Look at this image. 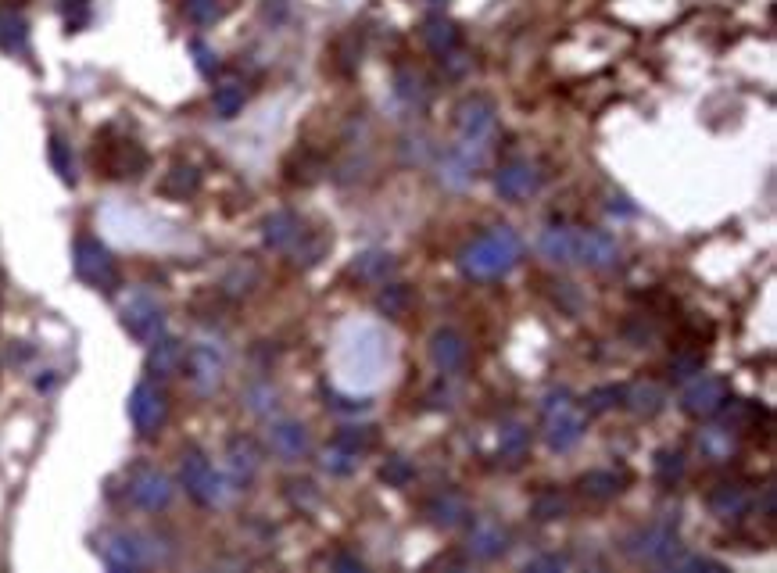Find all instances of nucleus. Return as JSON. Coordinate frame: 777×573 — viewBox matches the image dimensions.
Here are the masks:
<instances>
[{
    "label": "nucleus",
    "instance_id": "obj_24",
    "mask_svg": "<svg viewBox=\"0 0 777 573\" xmlns=\"http://www.w3.org/2000/svg\"><path fill=\"white\" fill-rule=\"evenodd\" d=\"M101 165L108 176H140L147 169V154L133 140H119L111 147V158H104Z\"/></svg>",
    "mask_w": 777,
    "mask_h": 573
},
{
    "label": "nucleus",
    "instance_id": "obj_3",
    "mask_svg": "<svg viewBox=\"0 0 777 573\" xmlns=\"http://www.w3.org/2000/svg\"><path fill=\"white\" fill-rule=\"evenodd\" d=\"M541 412H545V445L552 452H570V448L581 445L584 430H588V416H584L581 402L573 398V391H566V387L548 391Z\"/></svg>",
    "mask_w": 777,
    "mask_h": 573
},
{
    "label": "nucleus",
    "instance_id": "obj_47",
    "mask_svg": "<svg viewBox=\"0 0 777 573\" xmlns=\"http://www.w3.org/2000/svg\"><path fill=\"white\" fill-rule=\"evenodd\" d=\"M702 373V355H677L674 359V380H688Z\"/></svg>",
    "mask_w": 777,
    "mask_h": 573
},
{
    "label": "nucleus",
    "instance_id": "obj_13",
    "mask_svg": "<svg viewBox=\"0 0 777 573\" xmlns=\"http://www.w3.org/2000/svg\"><path fill=\"white\" fill-rule=\"evenodd\" d=\"M620 262V240L606 230H577L573 244V266L588 269H613Z\"/></svg>",
    "mask_w": 777,
    "mask_h": 573
},
{
    "label": "nucleus",
    "instance_id": "obj_39",
    "mask_svg": "<svg viewBox=\"0 0 777 573\" xmlns=\"http://www.w3.org/2000/svg\"><path fill=\"white\" fill-rule=\"evenodd\" d=\"M584 405H588V412H609L616 409V405H624V387H616V384H606V387H595V391L584 398Z\"/></svg>",
    "mask_w": 777,
    "mask_h": 573
},
{
    "label": "nucleus",
    "instance_id": "obj_44",
    "mask_svg": "<svg viewBox=\"0 0 777 573\" xmlns=\"http://www.w3.org/2000/svg\"><path fill=\"white\" fill-rule=\"evenodd\" d=\"M326 405L333 412H348V416H359V412H369V398H344L337 391H326Z\"/></svg>",
    "mask_w": 777,
    "mask_h": 573
},
{
    "label": "nucleus",
    "instance_id": "obj_14",
    "mask_svg": "<svg viewBox=\"0 0 777 573\" xmlns=\"http://www.w3.org/2000/svg\"><path fill=\"white\" fill-rule=\"evenodd\" d=\"M258 470H262V452H258V445L251 441V437H233L230 445H226V484H233V488H251L258 477Z\"/></svg>",
    "mask_w": 777,
    "mask_h": 573
},
{
    "label": "nucleus",
    "instance_id": "obj_27",
    "mask_svg": "<svg viewBox=\"0 0 777 573\" xmlns=\"http://www.w3.org/2000/svg\"><path fill=\"white\" fill-rule=\"evenodd\" d=\"M749 509V491L738 488V484H720L713 495H709V513L717 520H738Z\"/></svg>",
    "mask_w": 777,
    "mask_h": 573
},
{
    "label": "nucleus",
    "instance_id": "obj_2",
    "mask_svg": "<svg viewBox=\"0 0 777 573\" xmlns=\"http://www.w3.org/2000/svg\"><path fill=\"white\" fill-rule=\"evenodd\" d=\"M455 129H459V140H455L452 151L477 172L498 137L495 104L487 101V97H466L459 104V112H455Z\"/></svg>",
    "mask_w": 777,
    "mask_h": 573
},
{
    "label": "nucleus",
    "instance_id": "obj_30",
    "mask_svg": "<svg viewBox=\"0 0 777 573\" xmlns=\"http://www.w3.org/2000/svg\"><path fill=\"white\" fill-rule=\"evenodd\" d=\"M359 462H362V455L355 452V448L341 445V441H330L323 452V470L330 473V477H351V473L359 470Z\"/></svg>",
    "mask_w": 777,
    "mask_h": 573
},
{
    "label": "nucleus",
    "instance_id": "obj_21",
    "mask_svg": "<svg viewBox=\"0 0 777 573\" xmlns=\"http://www.w3.org/2000/svg\"><path fill=\"white\" fill-rule=\"evenodd\" d=\"M427 516L441 531H455V527H462V523L470 520V502L459 491H437L427 502Z\"/></svg>",
    "mask_w": 777,
    "mask_h": 573
},
{
    "label": "nucleus",
    "instance_id": "obj_8",
    "mask_svg": "<svg viewBox=\"0 0 777 573\" xmlns=\"http://www.w3.org/2000/svg\"><path fill=\"white\" fill-rule=\"evenodd\" d=\"M72 266H76V276L83 283H90L94 291H115L119 283V266L111 251L104 248L97 237H79L76 248H72Z\"/></svg>",
    "mask_w": 777,
    "mask_h": 573
},
{
    "label": "nucleus",
    "instance_id": "obj_17",
    "mask_svg": "<svg viewBox=\"0 0 777 573\" xmlns=\"http://www.w3.org/2000/svg\"><path fill=\"white\" fill-rule=\"evenodd\" d=\"M305 223H301L294 212H273V215H265V223H262V240H265V248H273V251H294L301 244V237H305Z\"/></svg>",
    "mask_w": 777,
    "mask_h": 573
},
{
    "label": "nucleus",
    "instance_id": "obj_33",
    "mask_svg": "<svg viewBox=\"0 0 777 573\" xmlns=\"http://www.w3.org/2000/svg\"><path fill=\"white\" fill-rule=\"evenodd\" d=\"M197 187H201V172H197L194 165H172V172L162 183V190L169 197H190V194H197Z\"/></svg>",
    "mask_w": 777,
    "mask_h": 573
},
{
    "label": "nucleus",
    "instance_id": "obj_28",
    "mask_svg": "<svg viewBox=\"0 0 777 573\" xmlns=\"http://www.w3.org/2000/svg\"><path fill=\"white\" fill-rule=\"evenodd\" d=\"M581 491L595 502H606V498H616L624 491V477L616 470H591L581 477Z\"/></svg>",
    "mask_w": 777,
    "mask_h": 573
},
{
    "label": "nucleus",
    "instance_id": "obj_15",
    "mask_svg": "<svg viewBox=\"0 0 777 573\" xmlns=\"http://www.w3.org/2000/svg\"><path fill=\"white\" fill-rule=\"evenodd\" d=\"M495 190L505 201H527L530 194L541 190V172L530 162H509L495 172Z\"/></svg>",
    "mask_w": 777,
    "mask_h": 573
},
{
    "label": "nucleus",
    "instance_id": "obj_49",
    "mask_svg": "<svg viewBox=\"0 0 777 573\" xmlns=\"http://www.w3.org/2000/svg\"><path fill=\"white\" fill-rule=\"evenodd\" d=\"M269 398H273V391H269V387H255V391H248V409L251 412H269V409H273V402H269Z\"/></svg>",
    "mask_w": 777,
    "mask_h": 573
},
{
    "label": "nucleus",
    "instance_id": "obj_22",
    "mask_svg": "<svg viewBox=\"0 0 777 573\" xmlns=\"http://www.w3.org/2000/svg\"><path fill=\"white\" fill-rule=\"evenodd\" d=\"M29 47V22L26 15L8 4V8H0V51L8 54H26Z\"/></svg>",
    "mask_w": 777,
    "mask_h": 573
},
{
    "label": "nucleus",
    "instance_id": "obj_23",
    "mask_svg": "<svg viewBox=\"0 0 777 573\" xmlns=\"http://www.w3.org/2000/svg\"><path fill=\"white\" fill-rule=\"evenodd\" d=\"M624 405L634 412V416H656V412H663L666 405V391L659 384H652V380H641V384H631L624 387Z\"/></svg>",
    "mask_w": 777,
    "mask_h": 573
},
{
    "label": "nucleus",
    "instance_id": "obj_32",
    "mask_svg": "<svg viewBox=\"0 0 777 573\" xmlns=\"http://www.w3.org/2000/svg\"><path fill=\"white\" fill-rule=\"evenodd\" d=\"M530 513H534V520L548 523V520H563L566 513H570V498L563 495V491H541L538 498H534V505H530Z\"/></svg>",
    "mask_w": 777,
    "mask_h": 573
},
{
    "label": "nucleus",
    "instance_id": "obj_18",
    "mask_svg": "<svg viewBox=\"0 0 777 573\" xmlns=\"http://www.w3.org/2000/svg\"><path fill=\"white\" fill-rule=\"evenodd\" d=\"M269 448H273L280 459L298 462V459H305L308 448H312V437H308V430L301 427L298 420H276L273 427H269Z\"/></svg>",
    "mask_w": 777,
    "mask_h": 573
},
{
    "label": "nucleus",
    "instance_id": "obj_31",
    "mask_svg": "<svg viewBox=\"0 0 777 573\" xmlns=\"http://www.w3.org/2000/svg\"><path fill=\"white\" fill-rule=\"evenodd\" d=\"M244 101H248V90H244V83H237V79L219 83L215 86V94H212V108H215L219 119H233V115L244 108Z\"/></svg>",
    "mask_w": 777,
    "mask_h": 573
},
{
    "label": "nucleus",
    "instance_id": "obj_35",
    "mask_svg": "<svg viewBox=\"0 0 777 573\" xmlns=\"http://www.w3.org/2000/svg\"><path fill=\"white\" fill-rule=\"evenodd\" d=\"M527 445H530V430L523 423H505L502 434H498V452L505 459H520L527 452Z\"/></svg>",
    "mask_w": 777,
    "mask_h": 573
},
{
    "label": "nucleus",
    "instance_id": "obj_19",
    "mask_svg": "<svg viewBox=\"0 0 777 573\" xmlns=\"http://www.w3.org/2000/svg\"><path fill=\"white\" fill-rule=\"evenodd\" d=\"M430 359H434V366L441 373H459L466 366V359H470V344L455 330H437L430 337Z\"/></svg>",
    "mask_w": 777,
    "mask_h": 573
},
{
    "label": "nucleus",
    "instance_id": "obj_25",
    "mask_svg": "<svg viewBox=\"0 0 777 573\" xmlns=\"http://www.w3.org/2000/svg\"><path fill=\"white\" fill-rule=\"evenodd\" d=\"M573 244H577V230H570V226H552L538 240L541 255L555 266H573Z\"/></svg>",
    "mask_w": 777,
    "mask_h": 573
},
{
    "label": "nucleus",
    "instance_id": "obj_51",
    "mask_svg": "<svg viewBox=\"0 0 777 573\" xmlns=\"http://www.w3.org/2000/svg\"><path fill=\"white\" fill-rule=\"evenodd\" d=\"M333 566H341V570H362V563L355 556H337L333 559Z\"/></svg>",
    "mask_w": 777,
    "mask_h": 573
},
{
    "label": "nucleus",
    "instance_id": "obj_43",
    "mask_svg": "<svg viewBox=\"0 0 777 573\" xmlns=\"http://www.w3.org/2000/svg\"><path fill=\"white\" fill-rule=\"evenodd\" d=\"M190 54H194V65L201 76H215V69H219V58H215V51L208 47L205 40H190Z\"/></svg>",
    "mask_w": 777,
    "mask_h": 573
},
{
    "label": "nucleus",
    "instance_id": "obj_10",
    "mask_svg": "<svg viewBox=\"0 0 777 573\" xmlns=\"http://www.w3.org/2000/svg\"><path fill=\"white\" fill-rule=\"evenodd\" d=\"M187 373L197 394H212L222 384V373H226V351H222V344L212 341V337H201L187 355Z\"/></svg>",
    "mask_w": 777,
    "mask_h": 573
},
{
    "label": "nucleus",
    "instance_id": "obj_45",
    "mask_svg": "<svg viewBox=\"0 0 777 573\" xmlns=\"http://www.w3.org/2000/svg\"><path fill=\"white\" fill-rule=\"evenodd\" d=\"M398 94H402L409 104L423 101V97H427V90H423V76H416V72H402V76H398Z\"/></svg>",
    "mask_w": 777,
    "mask_h": 573
},
{
    "label": "nucleus",
    "instance_id": "obj_36",
    "mask_svg": "<svg viewBox=\"0 0 777 573\" xmlns=\"http://www.w3.org/2000/svg\"><path fill=\"white\" fill-rule=\"evenodd\" d=\"M183 15H187V22L205 29L222 18V4L219 0H183Z\"/></svg>",
    "mask_w": 777,
    "mask_h": 573
},
{
    "label": "nucleus",
    "instance_id": "obj_11",
    "mask_svg": "<svg viewBox=\"0 0 777 573\" xmlns=\"http://www.w3.org/2000/svg\"><path fill=\"white\" fill-rule=\"evenodd\" d=\"M731 398V387H727L724 377H713V373H699L692 384L684 387L681 394V409L695 420H709L724 412V402Z\"/></svg>",
    "mask_w": 777,
    "mask_h": 573
},
{
    "label": "nucleus",
    "instance_id": "obj_50",
    "mask_svg": "<svg viewBox=\"0 0 777 573\" xmlns=\"http://www.w3.org/2000/svg\"><path fill=\"white\" fill-rule=\"evenodd\" d=\"M609 212L613 215H634V205H627V197H609Z\"/></svg>",
    "mask_w": 777,
    "mask_h": 573
},
{
    "label": "nucleus",
    "instance_id": "obj_26",
    "mask_svg": "<svg viewBox=\"0 0 777 573\" xmlns=\"http://www.w3.org/2000/svg\"><path fill=\"white\" fill-rule=\"evenodd\" d=\"M394 255H387V251H362L355 262H351V276L362 283H387L394 273Z\"/></svg>",
    "mask_w": 777,
    "mask_h": 573
},
{
    "label": "nucleus",
    "instance_id": "obj_4",
    "mask_svg": "<svg viewBox=\"0 0 777 573\" xmlns=\"http://www.w3.org/2000/svg\"><path fill=\"white\" fill-rule=\"evenodd\" d=\"M180 484L187 488V495L194 498L197 505H222L226 502V477L212 466L205 452H183V462H180Z\"/></svg>",
    "mask_w": 777,
    "mask_h": 573
},
{
    "label": "nucleus",
    "instance_id": "obj_48",
    "mask_svg": "<svg viewBox=\"0 0 777 573\" xmlns=\"http://www.w3.org/2000/svg\"><path fill=\"white\" fill-rule=\"evenodd\" d=\"M570 559L559 556V552H548V556H538V559H527V570H566Z\"/></svg>",
    "mask_w": 777,
    "mask_h": 573
},
{
    "label": "nucleus",
    "instance_id": "obj_41",
    "mask_svg": "<svg viewBox=\"0 0 777 573\" xmlns=\"http://www.w3.org/2000/svg\"><path fill=\"white\" fill-rule=\"evenodd\" d=\"M699 445H702V452H706L709 459H717V462L735 452V441H731V434H727V430H706V434L699 437Z\"/></svg>",
    "mask_w": 777,
    "mask_h": 573
},
{
    "label": "nucleus",
    "instance_id": "obj_9",
    "mask_svg": "<svg viewBox=\"0 0 777 573\" xmlns=\"http://www.w3.org/2000/svg\"><path fill=\"white\" fill-rule=\"evenodd\" d=\"M129 420L137 427V434L151 437L165 427L169 420V398H165L162 384H154V380H140L129 394Z\"/></svg>",
    "mask_w": 777,
    "mask_h": 573
},
{
    "label": "nucleus",
    "instance_id": "obj_16",
    "mask_svg": "<svg viewBox=\"0 0 777 573\" xmlns=\"http://www.w3.org/2000/svg\"><path fill=\"white\" fill-rule=\"evenodd\" d=\"M183 359H187V348H183L180 337L158 334L151 344H147V373L154 380H169L180 373Z\"/></svg>",
    "mask_w": 777,
    "mask_h": 573
},
{
    "label": "nucleus",
    "instance_id": "obj_40",
    "mask_svg": "<svg viewBox=\"0 0 777 573\" xmlns=\"http://www.w3.org/2000/svg\"><path fill=\"white\" fill-rule=\"evenodd\" d=\"M405 305H409V291H405L402 283H391V287H384L380 291V298H376V308L384 312V316H402Z\"/></svg>",
    "mask_w": 777,
    "mask_h": 573
},
{
    "label": "nucleus",
    "instance_id": "obj_34",
    "mask_svg": "<svg viewBox=\"0 0 777 573\" xmlns=\"http://www.w3.org/2000/svg\"><path fill=\"white\" fill-rule=\"evenodd\" d=\"M47 154H51V169L58 172V180L61 183H76V162H72V147L65 137H51V144H47Z\"/></svg>",
    "mask_w": 777,
    "mask_h": 573
},
{
    "label": "nucleus",
    "instance_id": "obj_7",
    "mask_svg": "<svg viewBox=\"0 0 777 573\" xmlns=\"http://www.w3.org/2000/svg\"><path fill=\"white\" fill-rule=\"evenodd\" d=\"M119 319L126 334L140 344H151L158 334H165V308L151 291H129L119 305Z\"/></svg>",
    "mask_w": 777,
    "mask_h": 573
},
{
    "label": "nucleus",
    "instance_id": "obj_38",
    "mask_svg": "<svg viewBox=\"0 0 777 573\" xmlns=\"http://www.w3.org/2000/svg\"><path fill=\"white\" fill-rule=\"evenodd\" d=\"M656 477L663 480V484L681 480L684 477V452H677V448H663V452L656 455Z\"/></svg>",
    "mask_w": 777,
    "mask_h": 573
},
{
    "label": "nucleus",
    "instance_id": "obj_1",
    "mask_svg": "<svg viewBox=\"0 0 777 573\" xmlns=\"http://www.w3.org/2000/svg\"><path fill=\"white\" fill-rule=\"evenodd\" d=\"M523 258V244L516 237V230L509 226H495V230L480 233L473 244L459 251V266L473 280H498L509 269H516V262Z\"/></svg>",
    "mask_w": 777,
    "mask_h": 573
},
{
    "label": "nucleus",
    "instance_id": "obj_6",
    "mask_svg": "<svg viewBox=\"0 0 777 573\" xmlns=\"http://www.w3.org/2000/svg\"><path fill=\"white\" fill-rule=\"evenodd\" d=\"M681 538H677V527L670 520L649 523V527H638L634 534H627L624 552L631 559H641V563H659L670 566L674 556L681 552Z\"/></svg>",
    "mask_w": 777,
    "mask_h": 573
},
{
    "label": "nucleus",
    "instance_id": "obj_12",
    "mask_svg": "<svg viewBox=\"0 0 777 573\" xmlns=\"http://www.w3.org/2000/svg\"><path fill=\"white\" fill-rule=\"evenodd\" d=\"M126 495H129V502L137 505V509H144V513H162V509H169L176 488H172V480L165 477L162 470L140 466V470L129 477Z\"/></svg>",
    "mask_w": 777,
    "mask_h": 573
},
{
    "label": "nucleus",
    "instance_id": "obj_29",
    "mask_svg": "<svg viewBox=\"0 0 777 573\" xmlns=\"http://www.w3.org/2000/svg\"><path fill=\"white\" fill-rule=\"evenodd\" d=\"M423 43H427L437 58H444L448 51L459 47V29H455L448 18H430L427 26H423Z\"/></svg>",
    "mask_w": 777,
    "mask_h": 573
},
{
    "label": "nucleus",
    "instance_id": "obj_37",
    "mask_svg": "<svg viewBox=\"0 0 777 573\" xmlns=\"http://www.w3.org/2000/svg\"><path fill=\"white\" fill-rule=\"evenodd\" d=\"M412 477H416V466L402 455H394V459L384 462V470H380V480H384L387 488H409Z\"/></svg>",
    "mask_w": 777,
    "mask_h": 573
},
{
    "label": "nucleus",
    "instance_id": "obj_46",
    "mask_svg": "<svg viewBox=\"0 0 777 573\" xmlns=\"http://www.w3.org/2000/svg\"><path fill=\"white\" fill-rule=\"evenodd\" d=\"M65 22H69L72 33L83 29L90 22V0H65Z\"/></svg>",
    "mask_w": 777,
    "mask_h": 573
},
{
    "label": "nucleus",
    "instance_id": "obj_20",
    "mask_svg": "<svg viewBox=\"0 0 777 573\" xmlns=\"http://www.w3.org/2000/svg\"><path fill=\"white\" fill-rule=\"evenodd\" d=\"M509 548V531H505L498 520H480L477 527L470 531V538H466V552H470L473 559H498Z\"/></svg>",
    "mask_w": 777,
    "mask_h": 573
},
{
    "label": "nucleus",
    "instance_id": "obj_5",
    "mask_svg": "<svg viewBox=\"0 0 777 573\" xmlns=\"http://www.w3.org/2000/svg\"><path fill=\"white\" fill-rule=\"evenodd\" d=\"M97 556L104 559L108 570H144V566L154 563V545L151 538L133 531H108L97 538Z\"/></svg>",
    "mask_w": 777,
    "mask_h": 573
},
{
    "label": "nucleus",
    "instance_id": "obj_42",
    "mask_svg": "<svg viewBox=\"0 0 777 573\" xmlns=\"http://www.w3.org/2000/svg\"><path fill=\"white\" fill-rule=\"evenodd\" d=\"M333 441H341V445H348V448H355L359 455H366L369 448H373L376 434H373V427H344V430H337Z\"/></svg>",
    "mask_w": 777,
    "mask_h": 573
}]
</instances>
